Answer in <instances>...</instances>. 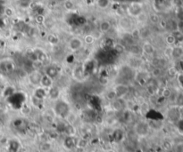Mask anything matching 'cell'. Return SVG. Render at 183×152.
<instances>
[{"label":"cell","mask_w":183,"mask_h":152,"mask_svg":"<svg viewBox=\"0 0 183 152\" xmlns=\"http://www.w3.org/2000/svg\"><path fill=\"white\" fill-rule=\"evenodd\" d=\"M13 1H18V0H13Z\"/></svg>","instance_id":"36"},{"label":"cell","mask_w":183,"mask_h":152,"mask_svg":"<svg viewBox=\"0 0 183 152\" xmlns=\"http://www.w3.org/2000/svg\"><path fill=\"white\" fill-rule=\"evenodd\" d=\"M73 76H74V78H76L77 80L80 81L83 79V76H84V70L81 66H77L73 71Z\"/></svg>","instance_id":"15"},{"label":"cell","mask_w":183,"mask_h":152,"mask_svg":"<svg viewBox=\"0 0 183 152\" xmlns=\"http://www.w3.org/2000/svg\"><path fill=\"white\" fill-rule=\"evenodd\" d=\"M42 75L43 73H41L40 70H32L27 76L28 83L35 88L40 86V80H41Z\"/></svg>","instance_id":"4"},{"label":"cell","mask_w":183,"mask_h":152,"mask_svg":"<svg viewBox=\"0 0 183 152\" xmlns=\"http://www.w3.org/2000/svg\"><path fill=\"white\" fill-rule=\"evenodd\" d=\"M84 47V42L83 39L80 38L79 37H73L69 39L68 44H67V48L68 50L71 51L72 52H77L80 51Z\"/></svg>","instance_id":"2"},{"label":"cell","mask_w":183,"mask_h":152,"mask_svg":"<svg viewBox=\"0 0 183 152\" xmlns=\"http://www.w3.org/2000/svg\"><path fill=\"white\" fill-rule=\"evenodd\" d=\"M58 152H60V151H58Z\"/></svg>","instance_id":"37"},{"label":"cell","mask_w":183,"mask_h":152,"mask_svg":"<svg viewBox=\"0 0 183 152\" xmlns=\"http://www.w3.org/2000/svg\"><path fill=\"white\" fill-rule=\"evenodd\" d=\"M139 29H140V36H141V39H145V38H147L148 36H149V32H148V30L145 28V26H143V27H141V28H139Z\"/></svg>","instance_id":"31"},{"label":"cell","mask_w":183,"mask_h":152,"mask_svg":"<svg viewBox=\"0 0 183 152\" xmlns=\"http://www.w3.org/2000/svg\"><path fill=\"white\" fill-rule=\"evenodd\" d=\"M134 133L139 136V137H145L149 133V130H150V127L148 122H145V121H139L138 123L135 124L134 126Z\"/></svg>","instance_id":"3"},{"label":"cell","mask_w":183,"mask_h":152,"mask_svg":"<svg viewBox=\"0 0 183 152\" xmlns=\"http://www.w3.org/2000/svg\"><path fill=\"white\" fill-rule=\"evenodd\" d=\"M64 7L67 11H73L75 8V4L73 0H65L64 2Z\"/></svg>","instance_id":"22"},{"label":"cell","mask_w":183,"mask_h":152,"mask_svg":"<svg viewBox=\"0 0 183 152\" xmlns=\"http://www.w3.org/2000/svg\"><path fill=\"white\" fill-rule=\"evenodd\" d=\"M110 0H96V4L100 9H106L110 5Z\"/></svg>","instance_id":"23"},{"label":"cell","mask_w":183,"mask_h":152,"mask_svg":"<svg viewBox=\"0 0 183 152\" xmlns=\"http://www.w3.org/2000/svg\"><path fill=\"white\" fill-rule=\"evenodd\" d=\"M118 25L121 29H123L125 32H131V30L134 28L132 18L128 15H122L119 18Z\"/></svg>","instance_id":"5"},{"label":"cell","mask_w":183,"mask_h":152,"mask_svg":"<svg viewBox=\"0 0 183 152\" xmlns=\"http://www.w3.org/2000/svg\"><path fill=\"white\" fill-rule=\"evenodd\" d=\"M47 41H48L51 46H57L58 43H59V37H58L56 35H54V34H49V35H48V37H47Z\"/></svg>","instance_id":"18"},{"label":"cell","mask_w":183,"mask_h":152,"mask_svg":"<svg viewBox=\"0 0 183 152\" xmlns=\"http://www.w3.org/2000/svg\"><path fill=\"white\" fill-rule=\"evenodd\" d=\"M105 99L108 100L110 102H112V101H115L116 99H118L117 94H116L115 91L113 90V88L111 89V90H109V91H107L105 93Z\"/></svg>","instance_id":"19"},{"label":"cell","mask_w":183,"mask_h":152,"mask_svg":"<svg viewBox=\"0 0 183 152\" xmlns=\"http://www.w3.org/2000/svg\"><path fill=\"white\" fill-rule=\"evenodd\" d=\"M54 80L53 79L52 77H50L49 76H48L47 74L43 73L41 80H40V86L45 88V89H49L50 87H52L53 85H54Z\"/></svg>","instance_id":"9"},{"label":"cell","mask_w":183,"mask_h":152,"mask_svg":"<svg viewBox=\"0 0 183 152\" xmlns=\"http://www.w3.org/2000/svg\"><path fill=\"white\" fill-rule=\"evenodd\" d=\"M151 75L153 77H159L162 75V69L159 67H155L151 71Z\"/></svg>","instance_id":"30"},{"label":"cell","mask_w":183,"mask_h":152,"mask_svg":"<svg viewBox=\"0 0 183 152\" xmlns=\"http://www.w3.org/2000/svg\"><path fill=\"white\" fill-rule=\"evenodd\" d=\"M97 40V37L91 34V33H88V34H86L83 37V42H84V45H87V46H91L93 45Z\"/></svg>","instance_id":"16"},{"label":"cell","mask_w":183,"mask_h":152,"mask_svg":"<svg viewBox=\"0 0 183 152\" xmlns=\"http://www.w3.org/2000/svg\"><path fill=\"white\" fill-rule=\"evenodd\" d=\"M172 90L171 89H169V88H163V91H162V94H161V95H162V97L163 98V99H169L171 96H172Z\"/></svg>","instance_id":"28"},{"label":"cell","mask_w":183,"mask_h":152,"mask_svg":"<svg viewBox=\"0 0 183 152\" xmlns=\"http://www.w3.org/2000/svg\"><path fill=\"white\" fill-rule=\"evenodd\" d=\"M39 151L40 152H51L52 151V144L48 141H43L40 142L39 146Z\"/></svg>","instance_id":"13"},{"label":"cell","mask_w":183,"mask_h":152,"mask_svg":"<svg viewBox=\"0 0 183 152\" xmlns=\"http://www.w3.org/2000/svg\"><path fill=\"white\" fill-rule=\"evenodd\" d=\"M30 102H31V105H32L33 107L37 108V109L41 108V107H42V105H43V100H42V99L38 98V97H36V96H34V95H32V96H31Z\"/></svg>","instance_id":"20"},{"label":"cell","mask_w":183,"mask_h":152,"mask_svg":"<svg viewBox=\"0 0 183 152\" xmlns=\"http://www.w3.org/2000/svg\"><path fill=\"white\" fill-rule=\"evenodd\" d=\"M113 90L115 91L118 98L125 99V96L129 93V86L127 84H118L113 87Z\"/></svg>","instance_id":"7"},{"label":"cell","mask_w":183,"mask_h":152,"mask_svg":"<svg viewBox=\"0 0 183 152\" xmlns=\"http://www.w3.org/2000/svg\"><path fill=\"white\" fill-rule=\"evenodd\" d=\"M65 133H67L68 136H75V133H76L75 127H73L72 124H69L67 127H65Z\"/></svg>","instance_id":"26"},{"label":"cell","mask_w":183,"mask_h":152,"mask_svg":"<svg viewBox=\"0 0 183 152\" xmlns=\"http://www.w3.org/2000/svg\"><path fill=\"white\" fill-rule=\"evenodd\" d=\"M15 64L11 59H5L0 61V70L4 73L13 72L14 70H15Z\"/></svg>","instance_id":"6"},{"label":"cell","mask_w":183,"mask_h":152,"mask_svg":"<svg viewBox=\"0 0 183 152\" xmlns=\"http://www.w3.org/2000/svg\"><path fill=\"white\" fill-rule=\"evenodd\" d=\"M144 11V6L141 2H131L126 7V15L130 16L131 18H136L140 13Z\"/></svg>","instance_id":"1"},{"label":"cell","mask_w":183,"mask_h":152,"mask_svg":"<svg viewBox=\"0 0 183 152\" xmlns=\"http://www.w3.org/2000/svg\"><path fill=\"white\" fill-rule=\"evenodd\" d=\"M44 73L47 74L48 76H50V77H52L54 80L56 77H58V74H59L58 70H57L54 66H49V67H48L47 70H46V71H45Z\"/></svg>","instance_id":"14"},{"label":"cell","mask_w":183,"mask_h":152,"mask_svg":"<svg viewBox=\"0 0 183 152\" xmlns=\"http://www.w3.org/2000/svg\"><path fill=\"white\" fill-rule=\"evenodd\" d=\"M176 73H177V70H176L175 68L172 67V68H169V69H168V75H169V76H174L176 75Z\"/></svg>","instance_id":"33"},{"label":"cell","mask_w":183,"mask_h":152,"mask_svg":"<svg viewBox=\"0 0 183 152\" xmlns=\"http://www.w3.org/2000/svg\"><path fill=\"white\" fill-rule=\"evenodd\" d=\"M141 49H142V52L147 54V55H154L155 52H156V48L155 46L148 41H145L143 42L142 46H141Z\"/></svg>","instance_id":"10"},{"label":"cell","mask_w":183,"mask_h":152,"mask_svg":"<svg viewBox=\"0 0 183 152\" xmlns=\"http://www.w3.org/2000/svg\"><path fill=\"white\" fill-rule=\"evenodd\" d=\"M108 152H115V151H112V150H111V151H109Z\"/></svg>","instance_id":"35"},{"label":"cell","mask_w":183,"mask_h":152,"mask_svg":"<svg viewBox=\"0 0 183 152\" xmlns=\"http://www.w3.org/2000/svg\"><path fill=\"white\" fill-rule=\"evenodd\" d=\"M131 37L133 38V40H140L141 39V36H140V29L139 28H133L130 32Z\"/></svg>","instance_id":"21"},{"label":"cell","mask_w":183,"mask_h":152,"mask_svg":"<svg viewBox=\"0 0 183 152\" xmlns=\"http://www.w3.org/2000/svg\"><path fill=\"white\" fill-rule=\"evenodd\" d=\"M176 38H175V37L173 36V34H171V35H168L167 37H166V43L171 46H172V45H174L175 43H176Z\"/></svg>","instance_id":"29"},{"label":"cell","mask_w":183,"mask_h":152,"mask_svg":"<svg viewBox=\"0 0 183 152\" xmlns=\"http://www.w3.org/2000/svg\"><path fill=\"white\" fill-rule=\"evenodd\" d=\"M113 48V50L115 51L116 52H118V53H120V54L123 53V52L126 51L125 46H123V44H115Z\"/></svg>","instance_id":"27"},{"label":"cell","mask_w":183,"mask_h":152,"mask_svg":"<svg viewBox=\"0 0 183 152\" xmlns=\"http://www.w3.org/2000/svg\"><path fill=\"white\" fill-rule=\"evenodd\" d=\"M111 29H112V23H111L109 21L103 20V21L99 23V30H100L101 33L106 34V33H108Z\"/></svg>","instance_id":"12"},{"label":"cell","mask_w":183,"mask_h":152,"mask_svg":"<svg viewBox=\"0 0 183 152\" xmlns=\"http://www.w3.org/2000/svg\"><path fill=\"white\" fill-rule=\"evenodd\" d=\"M164 55L166 56V57H171V56H172V53H173V47H172V46H169V47H167L165 50H164Z\"/></svg>","instance_id":"32"},{"label":"cell","mask_w":183,"mask_h":152,"mask_svg":"<svg viewBox=\"0 0 183 152\" xmlns=\"http://www.w3.org/2000/svg\"><path fill=\"white\" fill-rule=\"evenodd\" d=\"M14 13H15V12H14V10L13 7H11V6H5V9H4V14L7 18H11V17L14 16Z\"/></svg>","instance_id":"25"},{"label":"cell","mask_w":183,"mask_h":152,"mask_svg":"<svg viewBox=\"0 0 183 152\" xmlns=\"http://www.w3.org/2000/svg\"><path fill=\"white\" fill-rule=\"evenodd\" d=\"M61 96V89L58 85H53L49 89H48V98L53 100V101H57L59 100Z\"/></svg>","instance_id":"8"},{"label":"cell","mask_w":183,"mask_h":152,"mask_svg":"<svg viewBox=\"0 0 183 152\" xmlns=\"http://www.w3.org/2000/svg\"><path fill=\"white\" fill-rule=\"evenodd\" d=\"M87 4H93L96 3V0H85Z\"/></svg>","instance_id":"34"},{"label":"cell","mask_w":183,"mask_h":152,"mask_svg":"<svg viewBox=\"0 0 183 152\" xmlns=\"http://www.w3.org/2000/svg\"><path fill=\"white\" fill-rule=\"evenodd\" d=\"M135 20H136V22H137L138 23H139V24H145V23L148 21V14H147L145 11H143L142 13H140L135 18Z\"/></svg>","instance_id":"17"},{"label":"cell","mask_w":183,"mask_h":152,"mask_svg":"<svg viewBox=\"0 0 183 152\" xmlns=\"http://www.w3.org/2000/svg\"><path fill=\"white\" fill-rule=\"evenodd\" d=\"M77 142H78V140L75 138V136H67L64 140V145L66 149L72 150L77 147Z\"/></svg>","instance_id":"11"},{"label":"cell","mask_w":183,"mask_h":152,"mask_svg":"<svg viewBox=\"0 0 183 152\" xmlns=\"http://www.w3.org/2000/svg\"><path fill=\"white\" fill-rule=\"evenodd\" d=\"M160 17L159 15L156 13H149L148 14V21L153 23V24H158L159 22H160Z\"/></svg>","instance_id":"24"}]
</instances>
